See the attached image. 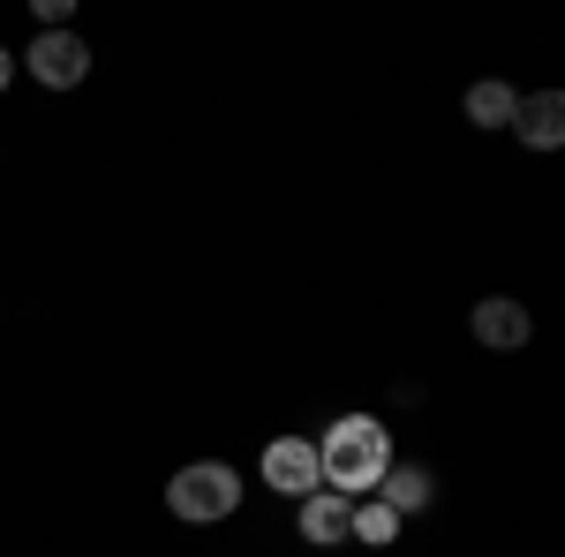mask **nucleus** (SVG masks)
Here are the masks:
<instances>
[{"mask_svg":"<svg viewBox=\"0 0 565 557\" xmlns=\"http://www.w3.org/2000/svg\"><path fill=\"white\" fill-rule=\"evenodd\" d=\"M317 460H324V490L340 497H377V482L392 468V429L370 422V415H348L317 437Z\"/></svg>","mask_w":565,"mask_h":557,"instance_id":"1","label":"nucleus"},{"mask_svg":"<svg viewBox=\"0 0 565 557\" xmlns=\"http://www.w3.org/2000/svg\"><path fill=\"white\" fill-rule=\"evenodd\" d=\"M242 505V474L226 468V460H196V468H181L167 482V513L174 519H196V527H212Z\"/></svg>","mask_w":565,"mask_h":557,"instance_id":"2","label":"nucleus"},{"mask_svg":"<svg viewBox=\"0 0 565 557\" xmlns=\"http://www.w3.org/2000/svg\"><path fill=\"white\" fill-rule=\"evenodd\" d=\"M264 482H271L279 497H295V505L317 497V490H324V460H317V444H309V437H271V444H264Z\"/></svg>","mask_w":565,"mask_h":557,"instance_id":"3","label":"nucleus"},{"mask_svg":"<svg viewBox=\"0 0 565 557\" xmlns=\"http://www.w3.org/2000/svg\"><path fill=\"white\" fill-rule=\"evenodd\" d=\"M23 61H31V76H39L45 90H76L90 76V45L76 39V31H39V45H31Z\"/></svg>","mask_w":565,"mask_h":557,"instance_id":"4","label":"nucleus"},{"mask_svg":"<svg viewBox=\"0 0 565 557\" xmlns=\"http://www.w3.org/2000/svg\"><path fill=\"white\" fill-rule=\"evenodd\" d=\"M302 543H317V550H340V543H354V497H340V490H317V497H302Z\"/></svg>","mask_w":565,"mask_h":557,"instance_id":"5","label":"nucleus"},{"mask_svg":"<svg viewBox=\"0 0 565 557\" xmlns=\"http://www.w3.org/2000/svg\"><path fill=\"white\" fill-rule=\"evenodd\" d=\"M513 136H521L527 151H558L565 143V90H535V98H521Z\"/></svg>","mask_w":565,"mask_h":557,"instance_id":"6","label":"nucleus"},{"mask_svg":"<svg viewBox=\"0 0 565 557\" xmlns=\"http://www.w3.org/2000/svg\"><path fill=\"white\" fill-rule=\"evenodd\" d=\"M468 332H476L482 346H527V332H535V324H527V309L513 294H482L476 317H468Z\"/></svg>","mask_w":565,"mask_h":557,"instance_id":"7","label":"nucleus"},{"mask_svg":"<svg viewBox=\"0 0 565 557\" xmlns=\"http://www.w3.org/2000/svg\"><path fill=\"white\" fill-rule=\"evenodd\" d=\"M430 490H437V482H430L423 468H385V482H377V497H385V505H392L399 519H407V513H423V505H430Z\"/></svg>","mask_w":565,"mask_h":557,"instance_id":"8","label":"nucleus"},{"mask_svg":"<svg viewBox=\"0 0 565 557\" xmlns=\"http://www.w3.org/2000/svg\"><path fill=\"white\" fill-rule=\"evenodd\" d=\"M513 114H521V90H505V84L468 90V121H476V129H513Z\"/></svg>","mask_w":565,"mask_h":557,"instance_id":"9","label":"nucleus"},{"mask_svg":"<svg viewBox=\"0 0 565 557\" xmlns=\"http://www.w3.org/2000/svg\"><path fill=\"white\" fill-rule=\"evenodd\" d=\"M392 535H399V513H392L385 497H354V543H370V550H385Z\"/></svg>","mask_w":565,"mask_h":557,"instance_id":"10","label":"nucleus"},{"mask_svg":"<svg viewBox=\"0 0 565 557\" xmlns=\"http://www.w3.org/2000/svg\"><path fill=\"white\" fill-rule=\"evenodd\" d=\"M8 76H15V53H0V90H8Z\"/></svg>","mask_w":565,"mask_h":557,"instance_id":"11","label":"nucleus"}]
</instances>
